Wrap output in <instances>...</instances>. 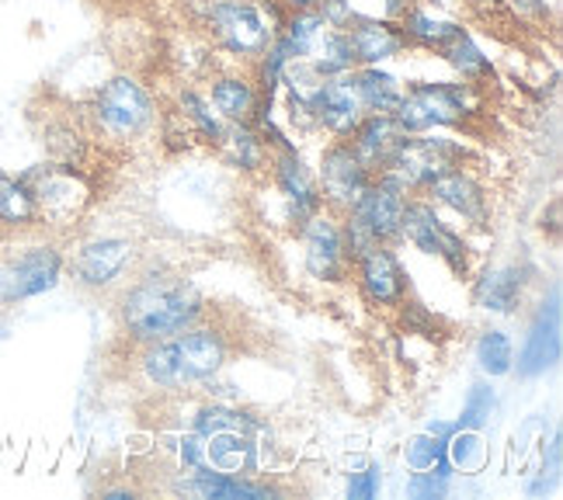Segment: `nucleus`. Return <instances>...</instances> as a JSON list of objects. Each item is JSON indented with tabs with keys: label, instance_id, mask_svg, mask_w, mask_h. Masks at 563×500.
<instances>
[{
	"label": "nucleus",
	"instance_id": "nucleus-1",
	"mask_svg": "<svg viewBox=\"0 0 563 500\" xmlns=\"http://www.w3.org/2000/svg\"><path fill=\"white\" fill-rule=\"evenodd\" d=\"M206 316L209 302L199 286L188 275L164 265L136 268V275L115 292L119 331L133 347L167 341Z\"/></svg>",
	"mask_w": 563,
	"mask_h": 500
},
{
	"label": "nucleus",
	"instance_id": "nucleus-2",
	"mask_svg": "<svg viewBox=\"0 0 563 500\" xmlns=\"http://www.w3.org/2000/svg\"><path fill=\"white\" fill-rule=\"evenodd\" d=\"M227 362L230 337L220 327H212L209 320L191 323L188 331L167 341L136 347V376L146 389L167 397L199 393L209 379L227 373Z\"/></svg>",
	"mask_w": 563,
	"mask_h": 500
},
{
	"label": "nucleus",
	"instance_id": "nucleus-3",
	"mask_svg": "<svg viewBox=\"0 0 563 500\" xmlns=\"http://www.w3.org/2000/svg\"><path fill=\"white\" fill-rule=\"evenodd\" d=\"M84 122H88L91 136L104 143H136L146 140L157 129L161 112L150 87L133 74L108 77L91 101L84 104Z\"/></svg>",
	"mask_w": 563,
	"mask_h": 500
},
{
	"label": "nucleus",
	"instance_id": "nucleus-4",
	"mask_svg": "<svg viewBox=\"0 0 563 500\" xmlns=\"http://www.w3.org/2000/svg\"><path fill=\"white\" fill-rule=\"evenodd\" d=\"M389 115L407 136L466 129L476 115V87L466 80H410Z\"/></svg>",
	"mask_w": 563,
	"mask_h": 500
},
{
	"label": "nucleus",
	"instance_id": "nucleus-5",
	"mask_svg": "<svg viewBox=\"0 0 563 500\" xmlns=\"http://www.w3.org/2000/svg\"><path fill=\"white\" fill-rule=\"evenodd\" d=\"M199 25L209 32L212 53H223L241 67H251L275 38L272 21L257 0H202Z\"/></svg>",
	"mask_w": 563,
	"mask_h": 500
},
{
	"label": "nucleus",
	"instance_id": "nucleus-6",
	"mask_svg": "<svg viewBox=\"0 0 563 500\" xmlns=\"http://www.w3.org/2000/svg\"><path fill=\"white\" fill-rule=\"evenodd\" d=\"M140 244L125 233L84 236L67 251V278L80 292L115 296L140 268Z\"/></svg>",
	"mask_w": 563,
	"mask_h": 500
},
{
	"label": "nucleus",
	"instance_id": "nucleus-7",
	"mask_svg": "<svg viewBox=\"0 0 563 500\" xmlns=\"http://www.w3.org/2000/svg\"><path fill=\"white\" fill-rule=\"evenodd\" d=\"M21 178L29 181L35 205H38V226L49 230H70L77 226L84 215H88L91 202H95V188L84 178L80 167L70 164H35L29 170H21Z\"/></svg>",
	"mask_w": 563,
	"mask_h": 500
},
{
	"label": "nucleus",
	"instance_id": "nucleus-8",
	"mask_svg": "<svg viewBox=\"0 0 563 500\" xmlns=\"http://www.w3.org/2000/svg\"><path fill=\"white\" fill-rule=\"evenodd\" d=\"M67 278V251L56 241H35L11 251L0 260V307L11 310L21 302L53 292Z\"/></svg>",
	"mask_w": 563,
	"mask_h": 500
},
{
	"label": "nucleus",
	"instance_id": "nucleus-9",
	"mask_svg": "<svg viewBox=\"0 0 563 500\" xmlns=\"http://www.w3.org/2000/svg\"><path fill=\"white\" fill-rule=\"evenodd\" d=\"M460 164H470V146L463 140L449 133H404L383 174H394L410 195H421L439 174Z\"/></svg>",
	"mask_w": 563,
	"mask_h": 500
},
{
	"label": "nucleus",
	"instance_id": "nucleus-10",
	"mask_svg": "<svg viewBox=\"0 0 563 500\" xmlns=\"http://www.w3.org/2000/svg\"><path fill=\"white\" fill-rule=\"evenodd\" d=\"M268 191L278 199L282 205V223H286L292 233L313 220V215L323 209V199H320V188H317V178H313V167L302 157V149L292 146V149H275L268 157V170L265 178Z\"/></svg>",
	"mask_w": 563,
	"mask_h": 500
},
{
	"label": "nucleus",
	"instance_id": "nucleus-11",
	"mask_svg": "<svg viewBox=\"0 0 563 500\" xmlns=\"http://www.w3.org/2000/svg\"><path fill=\"white\" fill-rule=\"evenodd\" d=\"M296 241L302 247V271H307L310 281L323 289H338L352 278V260L344 254L341 220L334 212L320 209L313 220L296 230Z\"/></svg>",
	"mask_w": 563,
	"mask_h": 500
},
{
	"label": "nucleus",
	"instance_id": "nucleus-12",
	"mask_svg": "<svg viewBox=\"0 0 563 500\" xmlns=\"http://www.w3.org/2000/svg\"><path fill=\"white\" fill-rule=\"evenodd\" d=\"M352 278L365 307L379 313H397L410 296V271L394 244H376L352 260Z\"/></svg>",
	"mask_w": 563,
	"mask_h": 500
},
{
	"label": "nucleus",
	"instance_id": "nucleus-13",
	"mask_svg": "<svg viewBox=\"0 0 563 500\" xmlns=\"http://www.w3.org/2000/svg\"><path fill=\"white\" fill-rule=\"evenodd\" d=\"M421 195L439 212L456 215L466 233H490V191L470 164L449 167Z\"/></svg>",
	"mask_w": 563,
	"mask_h": 500
},
{
	"label": "nucleus",
	"instance_id": "nucleus-14",
	"mask_svg": "<svg viewBox=\"0 0 563 500\" xmlns=\"http://www.w3.org/2000/svg\"><path fill=\"white\" fill-rule=\"evenodd\" d=\"M313 178L320 188L323 209L334 215H344L358 202V195L373 181V174L362 167L349 140H328L320 146V157L313 164Z\"/></svg>",
	"mask_w": 563,
	"mask_h": 500
},
{
	"label": "nucleus",
	"instance_id": "nucleus-15",
	"mask_svg": "<svg viewBox=\"0 0 563 500\" xmlns=\"http://www.w3.org/2000/svg\"><path fill=\"white\" fill-rule=\"evenodd\" d=\"M410 199V191L394 178V174H376V178L365 185L358 195V202L349 209L355 223L373 236L376 244H394L397 247V233H400V215Z\"/></svg>",
	"mask_w": 563,
	"mask_h": 500
},
{
	"label": "nucleus",
	"instance_id": "nucleus-16",
	"mask_svg": "<svg viewBox=\"0 0 563 500\" xmlns=\"http://www.w3.org/2000/svg\"><path fill=\"white\" fill-rule=\"evenodd\" d=\"M307 104H310V115L317 125V136H328V140H349L352 129L365 115V108L352 87V74L323 77Z\"/></svg>",
	"mask_w": 563,
	"mask_h": 500
},
{
	"label": "nucleus",
	"instance_id": "nucleus-17",
	"mask_svg": "<svg viewBox=\"0 0 563 500\" xmlns=\"http://www.w3.org/2000/svg\"><path fill=\"white\" fill-rule=\"evenodd\" d=\"M170 493L199 497V500H257V497H278L282 490L268 484V476H230L216 469H191L178 473L170 469Z\"/></svg>",
	"mask_w": 563,
	"mask_h": 500
},
{
	"label": "nucleus",
	"instance_id": "nucleus-18",
	"mask_svg": "<svg viewBox=\"0 0 563 500\" xmlns=\"http://www.w3.org/2000/svg\"><path fill=\"white\" fill-rule=\"evenodd\" d=\"M349 46L355 56V67H386V63L404 59L410 53L407 38L397 25V18H383V14H358L349 29Z\"/></svg>",
	"mask_w": 563,
	"mask_h": 500
},
{
	"label": "nucleus",
	"instance_id": "nucleus-19",
	"mask_svg": "<svg viewBox=\"0 0 563 500\" xmlns=\"http://www.w3.org/2000/svg\"><path fill=\"white\" fill-rule=\"evenodd\" d=\"M526 286L529 278L518 265H494L470 278V299L476 310L490 316H518L526 302Z\"/></svg>",
	"mask_w": 563,
	"mask_h": 500
},
{
	"label": "nucleus",
	"instance_id": "nucleus-20",
	"mask_svg": "<svg viewBox=\"0 0 563 500\" xmlns=\"http://www.w3.org/2000/svg\"><path fill=\"white\" fill-rule=\"evenodd\" d=\"M206 98L223 122H247V125L257 112V101H262L251 67H241V63H233L230 70H212Z\"/></svg>",
	"mask_w": 563,
	"mask_h": 500
},
{
	"label": "nucleus",
	"instance_id": "nucleus-21",
	"mask_svg": "<svg viewBox=\"0 0 563 500\" xmlns=\"http://www.w3.org/2000/svg\"><path fill=\"white\" fill-rule=\"evenodd\" d=\"M397 25L407 38L410 53H431V56H435L452 35H460L466 29L460 18L435 11V0H415V4L397 18Z\"/></svg>",
	"mask_w": 563,
	"mask_h": 500
},
{
	"label": "nucleus",
	"instance_id": "nucleus-22",
	"mask_svg": "<svg viewBox=\"0 0 563 500\" xmlns=\"http://www.w3.org/2000/svg\"><path fill=\"white\" fill-rule=\"evenodd\" d=\"M556 355H560V310H556V289H553L550 307L543 302L536 313V323H532V331L522 344V355L515 358V368L522 379L543 376L547 368L556 362Z\"/></svg>",
	"mask_w": 563,
	"mask_h": 500
},
{
	"label": "nucleus",
	"instance_id": "nucleus-23",
	"mask_svg": "<svg viewBox=\"0 0 563 500\" xmlns=\"http://www.w3.org/2000/svg\"><path fill=\"white\" fill-rule=\"evenodd\" d=\"M404 140L400 125L394 122V115H383V112H369L362 115V122L352 129L349 136V146L355 149V157L362 160V167L373 174H383L389 157H394L397 143Z\"/></svg>",
	"mask_w": 563,
	"mask_h": 500
},
{
	"label": "nucleus",
	"instance_id": "nucleus-24",
	"mask_svg": "<svg viewBox=\"0 0 563 500\" xmlns=\"http://www.w3.org/2000/svg\"><path fill=\"white\" fill-rule=\"evenodd\" d=\"M445 215L431 205L424 195H410L404 215H400V233H397V247H410L424 257H439L442 251V236H445Z\"/></svg>",
	"mask_w": 563,
	"mask_h": 500
},
{
	"label": "nucleus",
	"instance_id": "nucleus-25",
	"mask_svg": "<svg viewBox=\"0 0 563 500\" xmlns=\"http://www.w3.org/2000/svg\"><path fill=\"white\" fill-rule=\"evenodd\" d=\"M216 154L220 160L236 170L241 178H251V181H262L265 170H268V146L262 143V136L254 133V125L247 122H227L223 129V140L216 146Z\"/></svg>",
	"mask_w": 563,
	"mask_h": 500
},
{
	"label": "nucleus",
	"instance_id": "nucleus-26",
	"mask_svg": "<svg viewBox=\"0 0 563 500\" xmlns=\"http://www.w3.org/2000/svg\"><path fill=\"white\" fill-rule=\"evenodd\" d=\"M178 119H181V125L188 129V136H191V143H202V146H209V149H216L220 146V140H223V129H227V122L216 115V108L209 104V98H206V91H199V87H181L178 91V98H175V108H170Z\"/></svg>",
	"mask_w": 563,
	"mask_h": 500
},
{
	"label": "nucleus",
	"instance_id": "nucleus-27",
	"mask_svg": "<svg viewBox=\"0 0 563 500\" xmlns=\"http://www.w3.org/2000/svg\"><path fill=\"white\" fill-rule=\"evenodd\" d=\"M0 230L8 233L38 230V205L29 181L4 167H0Z\"/></svg>",
	"mask_w": 563,
	"mask_h": 500
},
{
	"label": "nucleus",
	"instance_id": "nucleus-28",
	"mask_svg": "<svg viewBox=\"0 0 563 500\" xmlns=\"http://www.w3.org/2000/svg\"><path fill=\"white\" fill-rule=\"evenodd\" d=\"M435 56L445 63L452 74H456V80H466L473 87H481V84H487L494 77V59L484 53V46L473 38L470 29H463L460 35H452Z\"/></svg>",
	"mask_w": 563,
	"mask_h": 500
},
{
	"label": "nucleus",
	"instance_id": "nucleus-29",
	"mask_svg": "<svg viewBox=\"0 0 563 500\" xmlns=\"http://www.w3.org/2000/svg\"><path fill=\"white\" fill-rule=\"evenodd\" d=\"M352 87H355V95L365 108V115L369 112L389 115L404 98V80L389 67H355Z\"/></svg>",
	"mask_w": 563,
	"mask_h": 500
},
{
	"label": "nucleus",
	"instance_id": "nucleus-30",
	"mask_svg": "<svg viewBox=\"0 0 563 500\" xmlns=\"http://www.w3.org/2000/svg\"><path fill=\"white\" fill-rule=\"evenodd\" d=\"M331 25L320 18V11H289L286 25H282L272 38V46H278L289 59H310V53L317 49L320 35Z\"/></svg>",
	"mask_w": 563,
	"mask_h": 500
},
{
	"label": "nucleus",
	"instance_id": "nucleus-31",
	"mask_svg": "<svg viewBox=\"0 0 563 500\" xmlns=\"http://www.w3.org/2000/svg\"><path fill=\"white\" fill-rule=\"evenodd\" d=\"M473 362L484 379H505L515 373V341L501 327H487L473 341Z\"/></svg>",
	"mask_w": 563,
	"mask_h": 500
},
{
	"label": "nucleus",
	"instance_id": "nucleus-32",
	"mask_svg": "<svg viewBox=\"0 0 563 500\" xmlns=\"http://www.w3.org/2000/svg\"><path fill=\"white\" fill-rule=\"evenodd\" d=\"M400 463L410 469V473H439V476H456V469H452L449 455H445V438H439V434H431L428 427L410 434V438L400 445Z\"/></svg>",
	"mask_w": 563,
	"mask_h": 500
},
{
	"label": "nucleus",
	"instance_id": "nucleus-33",
	"mask_svg": "<svg viewBox=\"0 0 563 500\" xmlns=\"http://www.w3.org/2000/svg\"><path fill=\"white\" fill-rule=\"evenodd\" d=\"M445 455L456 476H481L490 463V445L484 442V431H470L460 427L445 438Z\"/></svg>",
	"mask_w": 563,
	"mask_h": 500
},
{
	"label": "nucleus",
	"instance_id": "nucleus-34",
	"mask_svg": "<svg viewBox=\"0 0 563 500\" xmlns=\"http://www.w3.org/2000/svg\"><path fill=\"white\" fill-rule=\"evenodd\" d=\"M310 67L317 70V77H344L355 70V56L349 46V35L344 29H328L320 35L317 49L310 53Z\"/></svg>",
	"mask_w": 563,
	"mask_h": 500
},
{
	"label": "nucleus",
	"instance_id": "nucleus-35",
	"mask_svg": "<svg viewBox=\"0 0 563 500\" xmlns=\"http://www.w3.org/2000/svg\"><path fill=\"white\" fill-rule=\"evenodd\" d=\"M494 414H497V389L490 386V379H476L466 389V400H463L456 424L470 427V431H484Z\"/></svg>",
	"mask_w": 563,
	"mask_h": 500
},
{
	"label": "nucleus",
	"instance_id": "nucleus-36",
	"mask_svg": "<svg viewBox=\"0 0 563 500\" xmlns=\"http://www.w3.org/2000/svg\"><path fill=\"white\" fill-rule=\"evenodd\" d=\"M383 493V466L369 463L344 476V497L349 500H376Z\"/></svg>",
	"mask_w": 563,
	"mask_h": 500
},
{
	"label": "nucleus",
	"instance_id": "nucleus-37",
	"mask_svg": "<svg viewBox=\"0 0 563 500\" xmlns=\"http://www.w3.org/2000/svg\"><path fill=\"white\" fill-rule=\"evenodd\" d=\"M449 490H452L449 476H439V473H431V469L410 473L407 484H404V493L415 497V500H442V497H449Z\"/></svg>",
	"mask_w": 563,
	"mask_h": 500
},
{
	"label": "nucleus",
	"instance_id": "nucleus-38",
	"mask_svg": "<svg viewBox=\"0 0 563 500\" xmlns=\"http://www.w3.org/2000/svg\"><path fill=\"white\" fill-rule=\"evenodd\" d=\"M317 11H320V18L328 21L331 29H349L352 21L362 14V11L355 8V0H323V4H320Z\"/></svg>",
	"mask_w": 563,
	"mask_h": 500
},
{
	"label": "nucleus",
	"instance_id": "nucleus-39",
	"mask_svg": "<svg viewBox=\"0 0 563 500\" xmlns=\"http://www.w3.org/2000/svg\"><path fill=\"white\" fill-rule=\"evenodd\" d=\"M373 4L379 8L376 14H383V18H400L415 0H373Z\"/></svg>",
	"mask_w": 563,
	"mask_h": 500
},
{
	"label": "nucleus",
	"instance_id": "nucleus-40",
	"mask_svg": "<svg viewBox=\"0 0 563 500\" xmlns=\"http://www.w3.org/2000/svg\"><path fill=\"white\" fill-rule=\"evenodd\" d=\"M282 4H286L289 11H317L323 0H282Z\"/></svg>",
	"mask_w": 563,
	"mask_h": 500
},
{
	"label": "nucleus",
	"instance_id": "nucleus-41",
	"mask_svg": "<svg viewBox=\"0 0 563 500\" xmlns=\"http://www.w3.org/2000/svg\"><path fill=\"white\" fill-rule=\"evenodd\" d=\"M428 431L439 434V438H449V434L456 431V421H452V424H445V421H428Z\"/></svg>",
	"mask_w": 563,
	"mask_h": 500
},
{
	"label": "nucleus",
	"instance_id": "nucleus-42",
	"mask_svg": "<svg viewBox=\"0 0 563 500\" xmlns=\"http://www.w3.org/2000/svg\"><path fill=\"white\" fill-rule=\"evenodd\" d=\"M473 4H490V0H473Z\"/></svg>",
	"mask_w": 563,
	"mask_h": 500
}]
</instances>
